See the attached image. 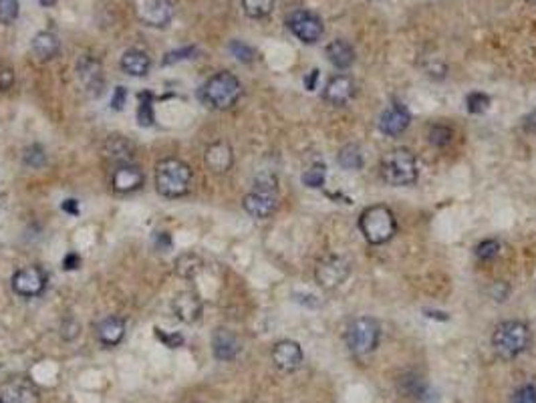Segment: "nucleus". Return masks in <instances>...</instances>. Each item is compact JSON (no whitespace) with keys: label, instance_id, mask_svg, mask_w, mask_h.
<instances>
[{"label":"nucleus","instance_id":"f257e3e1","mask_svg":"<svg viewBox=\"0 0 536 403\" xmlns=\"http://www.w3.org/2000/svg\"><path fill=\"white\" fill-rule=\"evenodd\" d=\"M379 172L385 184L389 186H397V188H405V186H413L418 182V159L416 155L411 154L405 148H397L391 150L383 155Z\"/></svg>","mask_w":536,"mask_h":403},{"label":"nucleus","instance_id":"f03ea898","mask_svg":"<svg viewBox=\"0 0 536 403\" xmlns=\"http://www.w3.org/2000/svg\"><path fill=\"white\" fill-rule=\"evenodd\" d=\"M359 230H361L363 238L369 244L381 246L385 242H389L397 232L395 214L387 206H381V204L369 206L359 216Z\"/></svg>","mask_w":536,"mask_h":403},{"label":"nucleus","instance_id":"7ed1b4c3","mask_svg":"<svg viewBox=\"0 0 536 403\" xmlns=\"http://www.w3.org/2000/svg\"><path fill=\"white\" fill-rule=\"evenodd\" d=\"M240 95H242V85H240L238 77L228 71L216 73L214 77L206 81V85L200 91L204 105H208L210 109H216V111L230 109L232 105H236Z\"/></svg>","mask_w":536,"mask_h":403},{"label":"nucleus","instance_id":"20e7f679","mask_svg":"<svg viewBox=\"0 0 536 403\" xmlns=\"http://www.w3.org/2000/svg\"><path fill=\"white\" fill-rule=\"evenodd\" d=\"M191 184V170L182 159L168 157L155 168V188L166 198H180L188 193Z\"/></svg>","mask_w":536,"mask_h":403},{"label":"nucleus","instance_id":"39448f33","mask_svg":"<svg viewBox=\"0 0 536 403\" xmlns=\"http://www.w3.org/2000/svg\"><path fill=\"white\" fill-rule=\"evenodd\" d=\"M530 345V329L522 321H504L492 335V347L500 359H517Z\"/></svg>","mask_w":536,"mask_h":403},{"label":"nucleus","instance_id":"423d86ee","mask_svg":"<svg viewBox=\"0 0 536 403\" xmlns=\"http://www.w3.org/2000/svg\"><path fill=\"white\" fill-rule=\"evenodd\" d=\"M381 325L373 317H357L345 329V343L357 357L373 353L379 347Z\"/></svg>","mask_w":536,"mask_h":403},{"label":"nucleus","instance_id":"0eeeda50","mask_svg":"<svg viewBox=\"0 0 536 403\" xmlns=\"http://www.w3.org/2000/svg\"><path fill=\"white\" fill-rule=\"evenodd\" d=\"M351 274L349 260L339 254H326L315 267V280L323 290H335L343 285Z\"/></svg>","mask_w":536,"mask_h":403},{"label":"nucleus","instance_id":"6e6552de","mask_svg":"<svg viewBox=\"0 0 536 403\" xmlns=\"http://www.w3.org/2000/svg\"><path fill=\"white\" fill-rule=\"evenodd\" d=\"M287 24L290 33L305 45H315L317 40H321L323 33H325L323 20L319 19L315 13H308V10H294L288 17Z\"/></svg>","mask_w":536,"mask_h":403},{"label":"nucleus","instance_id":"1a4fd4ad","mask_svg":"<svg viewBox=\"0 0 536 403\" xmlns=\"http://www.w3.org/2000/svg\"><path fill=\"white\" fill-rule=\"evenodd\" d=\"M135 15L148 26H168L173 19V4L170 0H137Z\"/></svg>","mask_w":536,"mask_h":403},{"label":"nucleus","instance_id":"9d476101","mask_svg":"<svg viewBox=\"0 0 536 403\" xmlns=\"http://www.w3.org/2000/svg\"><path fill=\"white\" fill-rule=\"evenodd\" d=\"M77 77L83 91L89 97H99L105 87V75L101 63L93 57H81L77 63Z\"/></svg>","mask_w":536,"mask_h":403},{"label":"nucleus","instance_id":"9b49d317","mask_svg":"<svg viewBox=\"0 0 536 403\" xmlns=\"http://www.w3.org/2000/svg\"><path fill=\"white\" fill-rule=\"evenodd\" d=\"M47 287V274L38 267H24L15 272L13 276V288L19 297L33 299L38 297Z\"/></svg>","mask_w":536,"mask_h":403},{"label":"nucleus","instance_id":"f8f14e48","mask_svg":"<svg viewBox=\"0 0 536 403\" xmlns=\"http://www.w3.org/2000/svg\"><path fill=\"white\" fill-rule=\"evenodd\" d=\"M242 206H244V210L249 212L252 218L265 220V218H270L276 212V208H278V196L272 190L254 188L252 192L244 196Z\"/></svg>","mask_w":536,"mask_h":403},{"label":"nucleus","instance_id":"ddd939ff","mask_svg":"<svg viewBox=\"0 0 536 403\" xmlns=\"http://www.w3.org/2000/svg\"><path fill=\"white\" fill-rule=\"evenodd\" d=\"M355 91H357V87H355L353 79L349 77V75H345V73H339V75H335V77H331L326 81L323 99H325L326 103L335 105V107H343L355 97Z\"/></svg>","mask_w":536,"mask_h":403},{"label":"nucleus","instance_id":"4468645a","mask_svg":"<svg viewBox=\"0 0 536 403\" xmlns=\"http://www.w3.org/2000/svg\"><path fill=\"white\" fill-rule=\"evenodd\" d=\"M303 349L297 341H290V339H285V341H278L274 349H272V363L276 365L281 371L285 373H292L297 371L301 365H303Z\"/></svg>","mask_w":536,"mask_h":403},{"label":"nucleus","instance_id":"2eb2a0df","mask_svg":"<svg viewBox=\"0 0 536 403\" xmlns=\"http://www.w3.org/2000/svg\"><path fill=\"white\" fill-rule=\"evenodd\" d=\"M411 123V116L403 103H391L379 117V132L389 137L402 135Z\"/></svg>","mask_w":536,"mask_h":403},{"label":"nucleus","instance_id":"dca6fc26","mask_svg":"<svg viewBox=\"0 0 536 403\" xmlns=\"http://www.w3.org/2000/svg\"><path fill=\"white\" fill-rule=\"evenodd\" d=\"M0 400L4 403H38V389L26 379H10L0 387Z\"/></svg>","mask_w":536,"mask_h":403},{"label":"nucleus","instance_id":"f3484780","mask_svg":"<svg viewBox=\"0 0 536 403\" xmlns=\"http://www.w3.org/2000/svg\"><path fill=\"white\" fill-rule=\"evenodd\" d=\"M173 313L175 317L182 321V323H196L202 315V299L198 292H191V290H184L180 292L175 299H173Z\"/></svg>","mask_w":536,"mask_h":403},{"label":"nucleus","instance_id":"a211bd4d","mask_svg":"<svg viewBox=\"0 0 536 403\" xmlns=\"http://www.w3.org/2000/svg\"><path fill=\"white\" fill-rule=\"evenodd\" d=\"M206 168L214 173H226L234 164V152L226 141H214L204 154Z\"/></svg>","mask_w":536,"mask_h":403},{"label":"nucleus","instance_id":"6ab92c4d","mask_svg":"<svg viewBox=\"0 0 536 403\" xmlns=\"http://www.w3.org/2000/svg\"><path fill=\"white\" fill-rule=\"evenodd\" d=\"M134 154V143H132L129 139L121 137V135H111V137L105 141V145H103V155H105L111 164H115V168H117V166L132 164Z\"/></svg>","mask_w":536,"mask_h":403},{"label":"nucleus","instance_id":"aec40b11","mask_svg":"<svg viewBox=\"0 0 536 403\" xmlns=\"http://www.w3.org/2000/svg\"><path fill=\"white\" fill-rule=\"evenodd\" d=\"M111 186H113L115 192H135L143 186V173L132 164L117 166L113 170V175H111Z\"/></svg>","mask_w":536,"mask_h":403},{"label":"nucleus","instance_id":"412c9836","mask_svg":"<svg viewBox=\"0 0 536 403\" xmlns=\"http://www.w3.org/2000/svg\"><path fill=\"white\" fill-rule=\"evenodd\" d=\"M212 351H214L216 359L232 361V359H236V355L240 351V341L228 329H218L212 337Z\"/></svg>","mask_w":536,"mask_h":403},{"label":"nucleus","instance_id":"4be33fe9","mask_svg":"<svg viewBox=\"0 0 536 403\" xmlns=\"http://www.w3.org/2000/svg\"><path fill=\"white\" fill-rule=\"evenodd\" d=\"M119 65H121L123 73H127L132 77H145L152 69V58L148 57V53H143L139 49H129V51L123 53Z\"/></svg>","mask_w":536,"mask_h":403},{"label":"nucleus","instance_id":"5701e85b","mask_svg":"<svg viewBox=\"0 0 536 403\" xmlns=\"http://www.w3.org/2000/svg\"><path fill=\"white\" fill-rule=\"evenodd\" d=\"M326 57L335 69L347 71L355 63V49L347 40L335 39L326 45Z\"/></svg>","mask_w":536,"mask_h":403},{"label":"nucleus","instance_id":"b1692460","mask_svg":"<svg viewBox=\"0 0 536 403\" xmlns=\"http://www.w3.org/2000/svg\"><path fill=\"white\" fill-rule=\"evenodd\" d=\"M123 335H125V323L119 317H107L97 325V337L105 347L119 345Z\"/></svg>","mask_w":536,"mask_h":403},{"label":"nucleus","instance_id":"393cba45","mask_svg":"<svg viewBox=\"0 0 536 403\" xmlns=\"http://www.w3.org/2000/svg\"><path fill=\"white\" fill-rule=\"evenodd\" d=\"M58 49H61V42H58V39L53 33H38L37 37L33 39V51L42 61H49V58L55 57L58 53Z\"/></svg>","mask_w":536,"mask_h":403},{"label":"nucleus","instance_id":"a878e982","mask_svg":"<svg viewBox=\"0 0 536 403\" xmlns=\"http://www.w3.org/2000/svg\"><path fill=\"white\" fill-rule=\"evenodd\" d=\"M337 161L347 172H355V170H361V166H363V154L357 145L349 143V145L341 148V152L337 155Z\"/></svg>","mask_w":536,"mask_h":403},{"label":"nucleus","instance_id":"bb28decb","mask_svg":"<svg viewBox=\"0 0 536 403\" xmlns=\"http://www.w3.org/2000/svg\"><path fill=\"white\" fill-rule=\"evenodd\" d=\"M202 269V258L196 252H186L175 260V274L182 278H194Z\"/></svg>","mask_w":536,"mask_h":403},{"label":"nucleus","instance_id":"cd10ccee","mask_svg":"<svg viewBox=\"0 0 536 403\" xmlns=\"http://www.w3.org/2000/svg\"><path fill=\"white\" fill-rule=\"evenodd\" d=\"M427 141L434 145V148H448L452 141H454V129L450 127V125H446V123H434V125H429V129H427Z\"/></svg>","mask_w":536,"mask_h":403},{"label":"nucleus","instance_id":"c85d7f7f","mask_svg":"<svg viewBox=\"0 0 536 403\" xmlns=\"http://www.w3.org/2000/svg\"><path fill=\"white\" fill-rule=\"evenodd\" d=\"M242 8L250 19H267L274 10V0H242Z\"/></svg>","mask_w":536,"mask_h":403},{"label":"nucleus","instance_id":"c756f323","mask_svg":"<svg viewBox=\"0 0 536 403\" xmlns=\"http://www.w3.org/2000/svg\"><path fill=\"white\" fill-rule=\"evenodd\" d=\"M325 180H326V166L325 164H321V161L313 164V166H310V168H306L305 173H303V184H305L306 188H313V190L323 188V186H325Z\"/></svg>","mask_w":536,"mask_h":403},{"label":"nucleus","instance_id":"7c9ffc66","mask_svg":"<svg viewBox=\"0 0 536 403\" xmlns=\"http://www.w3.org/2000/svg\"><path fill=\"white\" fill-rule=\"evenodd\" d=\"M466 105H468V111H470V113L480 116V113L488 111V107H490V97L486 95V93L474 91V93H470V95H468V99H466Z\"/></svg>","mask_w":536,"mask_h":403},{"label":"nucleus","instance_id":"2f4dec72","mask_svg":"<svg viewBox=\"0 0 536 403\" xmlns=\"http://www.w3.org/2000/svg\"><path fill=\"white\" fill-rule=\"evenodd\" d=\"M20 4L19 0H0V22L10 24L19 19Z\"/></svg>","mask_w":536,"mask_h":403},{"label":"nucleus","instance_id":"473e14b6","mask_svg":"<svg viewBox=\"0 0 536 403\" xmlns=\"http://www.w3.org/2000/svg\"><path fill=\"white\" fill-rule=\"evenodd\" d=\"M498 252H500V242L494 240V238H488V240H482L476 250H474V254L478 256L480 260H492V258H496Z\"/></svg>","mask_w":536,"mask_h":403},{"label":"nucleus","instance_id":"72a5a7b5","mask_svg":"<svg viewBox=\"0 0 536 403\" xmlns=\"http://www.w3.org/2000/svg\"><path fill=\"white\" fill-rule=\"evenodd\" d=\"M22 159H24V164L26 166H31V168H42L45 164H47V154H45V150L40 148V145H31V148H26L24 150V155H22Z\"/></svg>","mask_w":536,"mask_h":403},{"label":"nucleus","instance_id":"f704fd0d","mask_svg":"<svg viewBox=\"0 0 536 403\" xmlns=\"http://www.w3.org/2000/svg\"><path fill=\"white\" fill-rule=\"evenodd\" d=\"M230 53L238 58L240 63H252L254 57H256L254 49L249 47L246 42H242V40H232V42H230Z\"/></svg>","mask_w":536,"mask_h":403},{"label":"nucleus","instance_id":"c9c22d12","mask_svg":"<svg viewBox=\"0 0 536 403\" xmlns=\"http://www.w3.org/2000/svg\"><path fill=\"white\" fill-rule=\"evenodd\" d=\"M137 121H139V125H152L153 123L152 103H150V95L148 93H145V97L141 95V103L137 107Z\"/></svg>","mask_w":536,"mask_h":403},{"label":"nucleus","instance_id":"e433bc0d","mask_svg":"<svg viewBox=\"0 0 536 403\" xmlns=\"http://www.w3.org/2000/svg\"><path fill=\"white\" fill-rule=\"evenodd\" d=\"M510 403H536V387L535 385H522L520 389L514 391Z\"/></svg>","mask_w":536,"mask_h":403},{"label":"nucleus","instance_id":"4c0bfd02","mask_svg":"<svg viewBox=\"0 0 536 403\" xmlns=\"http://www.w3.org/2000/svg\"><path fill=\"white\" fill-rule=\"evenodd\" d=\"M196 55V47H184L180 51H172L168 53L166 58H164V65H172V63H180V61H186V58H191Z\"/></svg>","mask_w":536,"mask_h":403},{"label":"nucleus","instance_id":"58836bf2","mask_svg":"<svg viewBox=\"0 0 536 403\" xmlns=\"http://www.w3.org/2000/svg\"><path fill=\"white\" fill-rule=\"evenodd\" d=\"M81 333V325L77 323L75 319H65L63 325H61V337L65 341H73L77 335Z\"/></svg>","mask_w":536,"mask_h":403},{"label":"nucleus","instance_id":"ea45409f","mask_svg":"<svg viewBox=\"0 0 536 403\" xmlns=\"http://www.w3.org/2000/svg\"><path fill=\"white\" fill-rule=\"evenodd\" d=\"M155 335H157V339L159 341H164L166 347H170V349H175V347H180L184 343V339H182V335H168L164 329H155Z\"/></svg>","mask_w":536,"mask_h":403},{"label":"nucleus","instance_id":"a19ab883","mask_svg":"<svg viewBox=\"0 0 536 403\" xmlns=\"http://www.w3.org/2000/svg\"><path fill=\"white\" fill-rule=\"evenodd\" d=\"M15 85V73L8 67L0 65V91H6Z\"/></svg>","mask_w":536,"mask_h":403},{"label":"nucleus","instance_id":"79ce46f5","mask_svg":"<svg viewBox=\"0 0 536 403\" xmlns=\"http://www.w3.org/2000/svg\"><path fill=\"white\" fill-rule=\"evenodd\" d=\"M125 101H127V93H125V89H123V87H117V89L113 91V97H111V107L119 111V109L125 105Z\"/></svg>","mask_w":536,"mask_h":403},{"label":"nucleus","instance_id":"37998d69","mask_svg":"<svg viewBox=\"0 0 536 403\" xmlns=\"http://www.w3.org/2000/svg\"><path fill=\"white\" fill-rule=\"evenodd\" d=\"M522 127H524V132H528V134H536V109L535 111H530L528 116L522 119Z\"/></svg>","mask_w":536,"mask_h":403},{"label":"nucleus","instance_id":"c03bdc74","mask_svg":"<svg viewBox=\"0 0 536 403\" xmlns=\"http://www.w3.org/2000/svg\"><path fill=\"white\" fill-rule=\"evenodd\" d=\"M425 71L429 73V75H434L436 79H443L446 77V67L441 65V63H434V65H425Z\"/></svg>","mask_w":536,"mask_h":403},{"label":"nucleus","instance_id":"a18cd8bd","mask_svg":"<svg viewBox=\"0 0 536 403\" xmlns=\"http://www.w3.org/2000/svg\"><path fill=\"white\" fill-rule=\"evenodd\" d=\"M319 69H313L308 75L305 77V87H306V91H315L317 89V81H319Z\"/></svg>","mask_w":536,"mask_h":403},{"label":"nucleus","instance_id":"49530a36","mask_svg":"<svg viewBox=\"0 0 536 403\" xmlns=\"http://www.w3.org/2000/svg\"><path fill=\"white\" fill-rule=\"evenodd\" d=\"M79 264H81V258H79V254H73V252H71V254H67V256H65V260H63V267H65L67 270L77 269Z\"/></svg>","mask_w":536,"mask_h":403},{"label":"nucleus","instance_id":"de8ad7c7","mask_svg":"<svg viewBox=\"0 0 536 403\" xmlns=\"http://www.w3.org/2000/svg\"><path fill=\"white\" fill-rule=\"evenodd\" d=\"M490 292L494 294V299H496V301H506V297H508V287H504L502 283H496Z\"/></svg>","mask_w":536,"mask_h":403},{"label":"nucleus","instance_id":"09e8293b","mask_svg":"<svg viewBox=\"0 0 536 403\" xmlns=\"http://www.w3.org/2000/svg\"><path fill=\"white\" fill-rule=\"evenodd\" d=\"M61 208H63L65 212H69V214H73V216L79 214V206H77L75 200H65V202L61 204Z\"/></svg>","mask_w":536,"mask_h":403},{"label":"nucleus","instance_id":"8fccbe9b","mask_svg":"<svg viewBox=\"0 0 536 403\" xmlns=\"http://www.w3.org/2000/svg\"><path fill=\"white\" fill-rule=\"evenodd\" d=\"M38 2H40V6H47V8H49V6H55V4H57V0H38Z\"/></svg>","mask_w":536,"mask_h":403},{"label":"nucleus","instance_id":"3c124183","mask_svg":"<svg viewBox=\"0 0 536 403\" xmlns=\"http://www.w3.org/2000/svg\"><path fill=\"white\" fill-rule=\"evenodd\" d=\"M0 403H4V402H2V400H0Z\"/></svg>","mask_w":536,"mask_h":403}]
</instances>
